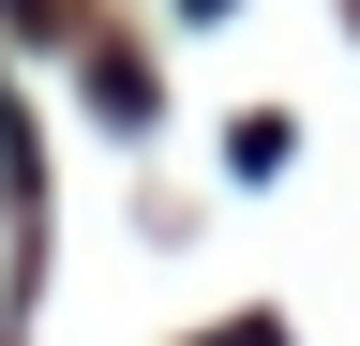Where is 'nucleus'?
I'll return each mask as SVG.
<instances>
[{
  "mask_svg": "<svg viewBox=\"0 0 360 346\" xmlns=\"http://www.w3.org/2000/svg\"><path fill=\"white\" fill-rule=\"evenodd\" d=\"M225 346H285V331H270V316H240V331H225Z\"/></svg>",
  "mask_w": 360,
  "mask_h": 346,
  "instance_id": "1",
  "label": "nucleus"
}]
</instances>
